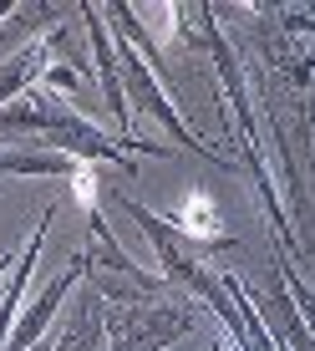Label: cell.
<instances>
[{
	"instance_id": "6da1fadb",
	"label": "cell",
	"mask_w": 315,
	"mask_h": 351,
	"mask_svg": "<svg viewBox=\"0 0 315 351\" xmlns=\"http://www.w3.org/2000/svg\"><path fill=\"white\" fill-rule=\"evenodd\" d=\"M0 138H36L46 153H66V158H81V163H123V168H132L127 153L168 158L163 143L123 138V132L97 128L92 117H81L77 107L51 87H31L10 107H0Z\"/></svg>"
},
{
	"instance_id": "7a4b0ae2",
	"label": "cell",
	"mask_w": 315,
	"mask_h": 351,
	"mask_svg": "<svg viewBox=\"0 0 315 351\" xmlns=\"http://www.w3.org/2000/svg\"><path fill=\"white\" fill-rule=\"evenodd\" d=\"M87 229H92V245H87V280L92 290L107 300V306H153L158 285H168L163 275H148L132 255H123L112 224L102 219V209L87 214Z\"/></svg>"
},
{
	"instance_id": "3957f363",
	"label": "cell",
	"mask_w": 315,
	"mask_h": 351,
	"mask_svg": "<svg viewBox=\"0 0 315 351\" xmlns=\"http://www.w3.org/2000/svg\"><path fill=\"white\" fill-rule=\"evenodd\" d=\"M117 66H123V97H127V112L138 107V112H142V117H153V123L163 128L168 138L178 143V148H188V153H199V158H209V163L229 168V158H219V153H214L209 143H203L199 132H193L184 117H178V107L168 102L163 82H158L163 71H153V66H148V56H142L132 41H123V36H117Z\"/></svg>"
},
{
	"instance_id": "277c9868",
	"label": "cell",
	"mask_w": 315,
	"mask_h": 351,
	"mask_svg": "<svg viewBox=\"0 0 315 351\" xmlns=\"http://www.w3.org/2000/svg\"><path fill=\"white\" fill-rule=\"evenodd\" d=\"M193 326H199L193 306H107L102 336H107V351H168Z\"/></svg>"
},
{
	"instance_id": "5b68a950",
	"label": "cell",
	"mask_w": 315,
	"mask_h": 351,
	"mask_svg": "<svg viewBox=\"0 0 315 351\" xmlns=\"http://www.w3.org/2000/svg\"><path fill=\"white\" fill-rule=\"evenodd\" d=\"M77 16L87 21V41H92V62L102 71V97H107V112L123 138H132V112H127V97H123V66H117V36L102 26V10L97 5H77Z\"/></svg>"
},
{
	"instance_id": "8992f818",
	"label": "cell",
	"mask_w": 315,
	"mask_h": 351,
	"mask_svg": "<svg viewBox=\"0 0 315 351\" xmlns=\"http://www.w3.org/2000/svg\"><path fill=\"white\" fill-rule=\"evenodd\" d=\"M56 51H62V36H41V41L21 46L16 56H5V62H0V107H10L16 97H26L31 87H41L46 71L62 62Z\"/></svg>"
},
{
	"instance_id": "52a82bcc",
	"label": "cell",
	"mask_w": 315,
	"mask_h": 351,
	"mask_svg": "<svg viewBox=\"0 0 315 351\" xmlns=\"http://www.w3.org/2000/svg\"><path fill=\"white\" fill-rule=\"evenodd\" d=\"M81 158H66V153H46V148H16V153H0V178L10 173H26V178H77L81 173Z\"/></svg>"
},
{
	"instance_id": "ba28073f",
	"label": "cell",
	"mask_w": 315,
	"mask_h": 351,
	"mask_svg": "<svg viewBox=\"0 0 315 351\" xmlns=\"http://www.w3.org/2000/svg\"><path fill=\"white\" fill-rule=\"evenodd\" d=\"M56 351H102V295H81L77 316L62 321V336H56Z\"/></svg>"
},
{
	"instance_id": "9c48e42d",
	"label": "cell",
	"mask_w": 315,
	"mask_h": 351,
	"mask_svg": "<svg viewBox=\"0 0 315 351\" xmlns=\"http://www.w3.org/2000/svg\"><path fill=\"white\" fill-rule=\"evenodd\" d=\"M10 16H16V5H10V0H0V26H5Z\"/></svg>"
}]
</instances>
